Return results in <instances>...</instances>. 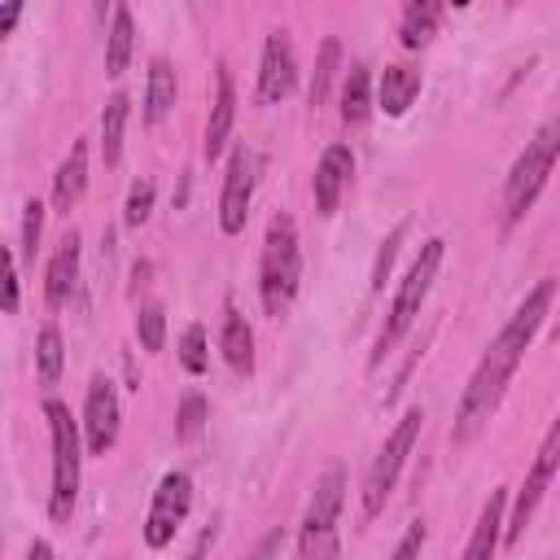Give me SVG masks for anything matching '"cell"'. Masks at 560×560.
<instances>
[{
	"instance_id": "cell-1",
	"label": "cell",
	"mask_w": 560,
	"mask_h": 560,
	"mask_svg": "<svg viewBox=\"0 0 560 560\" xmlns=\"http://www.w3.org/2000/svg\"><path fill=\"white\" fill-rule=\"evenodd\" d=\"M551 302H556V280L542 276V280L525 293V302L508 315V324L499 328V337L486 346V354L477 359V368H472V376H468V385H464V394H459V407H455V424H451V442H455V446H468V442L490 424V416L499 411V402H503V394H508L512 372L521 368L529 341L538 337L542 319L551 315Z\"/></svg>"
},
{
	"instance_id": "cell-2",
	"label": "cell",
	"mask_w": 560,
	"mask_h": 560,
	"mask_svg": "<svg viewBox=\"0 0 560 560\" xmlns=\"http://www.w3.org/2000/svg\"><path fill=\"white\" fill-rule=\"evenodd\" d=\"M442 258H446V241H442V236H429V241L420 245V254L411 258L407 276L398 280V293H394V302H389V311H385V324H381V332H376V346H372L368 368H381V359L411 332V324H416V315H420V306H424V298H429V289H433V280H438V271H442Z\"/></svg>"
},
{
	"instance_id": "cell-3",
	"label": "cell",
	"mask_w": 560,
	"mask_h": 560,
	"mask_svg": "<svg viewBox=\"0 0 560 560\" xmlns=\"http://www.w3.org/2000/svg\"><path fill=\"white\" fill-rule=\"evenodd\" d=\"M302 284V249H298V223L293 214H271L267 236H262V258H258V298L271 319H280Z\"/></svg>"
},
{
	"instance_id": "cell-4",
	"label": "cell",
	"mask_w": 560,
	"mask_h": 560,
	"mask_svg": "<svg viewBox=\"0 0 560 560\" xmlns=\"http://www.w3.org/2000/svg\"><path fill=\"white\" fill-rule=\"evenodd\" d=\"M44 420L52 438V490H48V516L66 525L79 503V477H83V438L79 420L61 398H44Z\"/></svg>"
},
{
	"instance_id": "cell-5",
	"label": "cell",
	"mask_w": 560,
	"mask_h": 560,
	"mask_svg": "<svg viewBox=\"0 0 560 560\" xmlns=\"http://www.w3.org/2000/svg\"><path fill=\"white\" fill-rule=\"evenodd\" d=\"M420 429H424V407H407L398 416V424L389 429V438L381 442V451H376V459H372V468L363 477V521H376L385 512V503H389V494L398 486V472L416 451Z\"/></svg>"
},
{
	"instance_id": "cell-6",
	"label": "cell",
	"mask_w": 560,
	"mask_h": 560,
	"mask_svg": "<svg viewBox=\"0 0 560 560\" xmlns=\"http://www.w3.org/2000/svg\"><path fill=\"white\" fill-rule=\"evenodd\" d=\"M556 153H560V122H547L529 144L525 153L512 162L508 179H503V219L508 223H521L529 214V206L538 201V192L547 188V175L556 166Z\"/></svg>"
},
{
	"instance_id": "cell-7",
	"label": "cell",
	"mask_w": 560,
	"mask_h": 560,
	"mask_svg": "<svg viewBox=\"0 0 560 560\" xmlns=\"http://www.w3.org/2000/svg\"><path fill=\"white\" fill-rule=\"evenodd\" d=\"M346 503V472L341 464L324 468V477L311 490V503L298 525V556L302 560H337V516Z\"/></svg>"
},
{
	"instance_id": "cell-8",
	"label": "cell",
	"mask_w": 560,
	"mask_h": 560,
	"mask_svg": "<svg viewBox=\"0 0 560 560\" xmlns=\"http://www.w3.org/2000/svg\"><path fill=\"white\" fill-rule=\"evenodd\" d=\"M188 512H192V477L184 468H166L162 481H158V490H153V499H149L144 525H140L144 547L149 551L171 547L175 534H179V525L188 521Z\"/></svg>"
},
{
	"instance_id": "cell-9",
	"label": "cell",
	"mask_w": 560,
	"mask_h": 560,
	"mask_svg": "<svg viewBox=\"0 0 560 560\" xmlns=\"http://www.w3.org/2000/svg\"><path fill=\"white\" fill-rule=\"evenodd\" d=\"M556 464H560V424L547 429V438H542V446H538V459H534L525 486H521L516 499H512V512H503V538H499L503 547H516L521 534L529 529V521H534V512H538V503H542V494H547V486H551V477H556Z\"/></svg>"
},
{
	"instance_id": "cell-10",
	"label": "cell",
	"mask_w": 560,
	"mask_h": 560,
	"mask_svg": "<svg viewBox=\"0 0 560 560\" xmlns=\"http://www.w3.org/2000/svg\"><path fill=\"white\" fill-rule=\"evenodd\" d=\"M79 429H83V451H88V455L114 451L118 429H122V402H118V385H114L105 372H96V376L88 381V398H83V420H79Z\"/></svg>"
},
{
	"instance_id": "cell-11",
	"label": "cell",
	"mask_w": 560,
	"mask_h": 560,
	"mask_svg": "<svg viewBox=\"0 0 560 560\" xmlns=\"http://www.w3.org/2000/svg\"><path fill=\"white\" fill-rule=\"evenodd\" d=\"M249 201H254V153L245 144H236L228 158V171H223V188H219V232L223 236L245 232Z\"/></svg>"
},
{
	"instance_id": "cell-12",
	"label": "cell",
	"mask_w": 560,
	"mask_h": 560,
	"mask_svg": "<svg viewBox=\"0 0 560 560\" xmlns=\"http://www.w3.org/2000/svg\"><path fill=\"white\" fill-rule=\"evenodd\" d=\"M298 88V48L289 31H271L258 61V105H280Z\"/></svg>"
},
{
	"instance_id": "cell-13",
	"label": "cell",
	"mask_w": 560,
	"mask_h": 560,
	"mask_svg": "<svg viewBox=\"0 0 560 560\" xmlns=\"http://www.w3.org/2000/svg\"><path fill=\"white\" fill-rule=\"evenodd\" d=\"M232 127H236V79L228 70V61H219L214 66V101H210V118H206V144H201L206 162H219V153L232 140Z\"/></svg>"
},
{
	"instance_id": "cell-14",
	"label": "cell",
	"mask_w": 560,
	"mask_h": 560,
	"mask_svg": "<svg viewBox=\"0 0 560 560\" xmlns=\"http://www.w3.org/2000/svg\"><path fill=\"white\" fill-rule=\"evenodd\" d=\"M350 175H354V153H350V144H341V140L328 144V149L319 153V162H315V175H311V197H315V210H319V214H337Z\"/></svg>"
},
{
	"instance_id": "cell-15",
	"label": "cell",
	"mask_w": 560,
	"mask_h": 560,
	"mask_svg": "<svg viewBox=\"0 0 560 560\" xmlns=\"http://www.w3.org/2000/svg\"><path fill=\"white\" fill-rule=\"evenodd\" d=\"M74 289H79V232H66L57 254L44 267V302L52 311H61L74 298Z\"/></svg>"
},
{
	"instance_id": "cell-16",
	"label": "cell",
	"mask_w": 560,
	"mask_h": 560,
	"mask_svg": "<svg viewBox=\"0 0 560 560\" xmlns=\"http://www.w3.org/2000/svg\"><path fill=\"white\" fill-rule=\"evenodd\" d=\"M420 88H424V74H420L416 66H407V61L385 66V70H381V83H376V109H381L385 118H402V114L416 105Z\"/></svg>"
},
{
	"instance_id": "cell-17",
	"label": "cell",
	"mask_w": 560,
	"mask_h": 560,
	"mask_svg": "<svg viewBox=\"0 0 560 560\" xmlns=\"http://www.w3.org/2000/svg\"><path fill=\"white\" fill-rule=\"evenodd\" d=\"M503 512H508V490H490V499L477 512V525L468 534V547L459 560H494L499 556V538H503Z\"/></svg>"
},
{
	"instance_id": "cell-18",
	"label": "cell",
	"mask_w": 560,
	"mask_h": 560,
	"mask_svg": "<svg viewBox=\"0 0 560 560\" xmlns=\"http://www.w3.org/2000/svg\"><path fill=\"white\" fill-rule=\"evenodd\" d=\"M83 188H88V140H74L70 153L61 158L57 175H52V210L57 214H70L79 206Z\"/></svg>"
},
{
	"instance_id": "cell-19",
	"label": "cell",
	"mask_w": 560,
	"mask_h": 560,
	"mask_svg": "<svg viewBox=\"0 0 560 560\" xmlns=\"http://www.w3.org/2000/svg\"><path fill=\"white\" fill-rule=\"evenodd\" d=\"M219 350H223V359H228V368H232L236 376H249V372H254V328H249V319H245L232 302H228V311H223Z\"/></svg>"
},
{
	"instance_id": "cell-20",
	"label": "cell",
	"mask_w": 560,
	"mask_h": 560,
	"mask_svg": "<svg viewBox=\"0 0 560 560\" xmlns=\"http://www.w3.org/2000/svg\"><path fill=\"white\" fill-rule=\"evenodd\" d=\"M131 52H136V18L127 4H114L109 13V39H105V74L109 79H122L127 66H131Z\"/></svg>"
},
{
	"instance_id": "cell-21",
	"label": "cell",
	"mask_w": 560,
	"mask_h": 560,
	"mask_svg": "<svg viewBox=\"0 0 560 560\" xmlns=\"http://www.w3.org/2000/svg\"><path fill=\"white\" fill-rule=\"evenodd\" d=\"M175 96H179L175 66L166 57H153L149 61V83H144V122H162L175 109Z\"/></svg>"
},
{
	"instance_id": "cell-22",
	"label": "cell",
	"mask_w": 560,
	"mask_h": 560,
	"mask_svg": "<svg viewBox=\"0 0 560 560\" xmlns=\"http://www.w3.org/2000/svg\"><path fill=\"white\" fill-rule=\"evenodd\" d=\"M438 22H442V4L438 0H411L402 4V18H398V44L402 48H424L433 35H438Z\"/></svg>"
},
{
	"instance_id": "cell-23",
	"label": "cell",
	"mask_w": 560,
	"mask_h": 560,
	"mask_svg": "<svg viewBox=\"0 0 560 560\" xmlns=\"http://www.w3.org/2000/svg\"><path fill=\"white\" fill-rule=\"evenodd\" d=\"M372 118V74L368 66H350L341 79V122L363 127Z\"/></svg>"
},
{
	"instance_id": "cell-24",
	"label": "cell",
	"mask_w": 560,
	"mask_h": 560,
	"mask_svg": "<svg viewBox=\"0 0 560 560\" xmlns=\"http://www.w3.org/2000/svg\"><path fill=\"white\" fill-rule=\"evenodd\" d=\"M127 114H131V96L127 92H114L105 101V109H101V158H105V166H118V158H122Z\"/></svg>"
},
{
	"instance_id": "cell-25",
	"label": "cell",
	"mask_w": 560,
	"mask_h": 560,
	"mask_svg": "<svg viewBox=\"0 0 560 560\" xmlns=\"http://www.w3.org/2000/svg\"><path fill=\"white\" fill-rule=\"evenodd\" d=\"M61 368H66L61 328L57 324H44L39 337H35V376H39V385H57L61 381Z\"/></svg>"
},
{
	"instance_id": "cell-26",
	"label": "cell",
	"mask_w": 560,
	"mask_h": 560,
	"mask_svg": "<svg viewBox=\"0 0 560 560\" xmlns=\"http://www.w3.org/2000/svg\"><path fill=\"white\" fill-rule=\"evenodd\" d=\"M337 70H341V39H337V35H328V39L319 44V57H315V74H311V105H315V109L328 101Z\"/></svg>"
},
{
	"instance_id": "cell-27",
	"label": "cell",
	"mask_w": 560,
	"mask_h": 560,
	"mask_svg": "<svg viewBox=\"0 0 560 560\" xmlns=\"http://www.w3.org/2000/svg\"><path fill=\"white\" fill-rule=\"evenodd\" d=\"M206 420H210V402H206V394L188 389V394L179 398V411H175V438H179V442H197L201 429H206Z\"/></svg>"
},
{
	"instance_id": "cell-28",
	"label": "cell",
	"mask_w": 560,
	"mask_h": 560,
	"mask_svg": "<svg viewBox=\"0 0 560 560\" xmlns=\"http://www.w3.org/2000/svg\"><path fill=\"white\" fill-rule=\"evenodd\" d=\"M136 337H140V346H144L149 354H158V350L166 346V311H162L158 302H144V306L136 311Z\"/></svg>"
},
{
	"instance_id": "cell-29",
	"label": "cell",
	"mask_w": 560,
	"mask_h": 560,
	"mask_svg": "<svg viewBox=\"0 0 560 560\" xmlns=\"http://www.w3.org/2000/svg\"><path fill=\"white\" fill-rule=\"evenodd\" d=\"M153 197H158V184H153L149 175H140V179L131 184V192H127L122 223H127V228H144V223H149V214H153Z\"/></svg>"
},
{
	"instance_id": "cell-30",
	"label": "cell",
	"mask_w": 560,
	"mask_h": 560,
	"mask_svg": "<svg viewBox=\"0 0 560 560\" xmlns=\"http://www.w3.org/2000/svg\"><path fill=\"white\" fill-rule=\"evenodd\" d=\"M179 363L188 376H201L210 368V350H206V328L201 324H188L179 332Z\"/></svg>"
},
{
	"instance_id": "cell-31",
	"label": "cell",
	"mask_w": 560,
	"mask_h": 560,
	"mask_svg": "<svg viewBox=\"0 0 560 560\" xmlns=\"http://www.w3.org/2000/svg\"><path fill=\"white\" fill-rule=\"evenodd\" d=\"M18 306H22L18 262H13V249L0 241V315H18Z\"/></svg>"
},
{
	"instance_id": "cell-32",
	"label": "cell",
	"mask_w": 560,
	"mask_h": 560,
	"mask_svg": "<svg viewBox=\"0 0 560 560\" xmlns=\"http://www.w3.org/2000/svg\"><path fill=\"white\" fill-rule=\"evenodd\" d=\"M44 201L39 197H26V206H22V258L26 262H35V254H39V236H44Z\"/></svg>"
},
{
	"instance_id": "cell-33",
	"label": "cell",
	"mask_w": 560,
	"mask_h": 560,
	"mask_svg": "<svg viewBox=\"0 0 560 560\" xmlns=\"http://www.w3.org/2000/svg\"><path fill=\"white\" fill-rule=\"evenodd\" d=\"M402 236H407V223H398L385 241H381V249H376V262H372V293H381L385 289V280H389V271H394V258H398V245H402Z\"/></svg>"
},
{
	"instance_id": "cell-34",
	"label": "cell",
	"mask_w": 560,
	"mask_h": 560,
	"mask_svg": "<svg viewBox=\"0 0 560 560\" xmlns=\"http://www.w3.org/2000/svg\"><path fill=\"white\" fill-rule=\"evenodd\" d=\"M424 538H429V525H424V521H411V525H407V534L398 538V547L389 551V560H420Z\"/></svg>"
},
{
	"instance_id": "cell-35",
	"label": "cell",
	"mask_w": 560,
	"mask_h": 560,
	"mask_svg": "<svg viewBox=\"0 0 560 560\" xmlns=\"http://www.w3.org/2000/svg\"><path fill=\"white\" fill-rule=\"evenodd\" d=\"M214 542H219V516L197 534V542L188 547V556L184 560H210V551H214Z\"/></svg>"
},
{
	"instance_id": "cell-36",
	"label": "cell",
	"mask_w": 560,
	"mask_h": 560,
	"mask_svg": "<svg viewBox=\"0 0 560 560\" xmlns=\"http://www.w3.org/2000/svg\"><path fill=\"white\" fill-rule=\"evenodd\" d=\"M18 18H22V4L18 0H9V4H0V44L13 35V26H18Z\"/></svg>"
},
{
	"instance_id": "cell-37",
	"label": "cell",
	"mask_w": 560,
	"mask_h": 560,
	"mask_svg": "<svg viewBox=\"0 0 560 560\" xmlns=\"http://www.w3.org/2000/svg\"><path fill=\"white\" fill-rule=\"evenodd\" d=\"M26 560H57V551H52V542L35 538V542H31V551H26Z\"/></svg>"
},
{
	"instance_id": "cell-38",
	"label": "cell",
	"mask_w": 560,
	"mask_h": 560,
	"mask_svg": "<svg viewBox=\"0 0 560 560\" xmlns=\"http://www.w3.org/2000/svg\"><path fill=\"white\" fill-rule=\"evenodd\" d=\"M276 547H280V529H276V534H267V542L258 547V556H254V560H267V556H271Z\"/></svg>"
}]
</instances>
